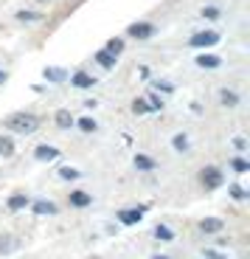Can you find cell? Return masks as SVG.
<instances>
[{"mask_svg":"<svg viewBox=\"0 0 250 259\" xmlns=\"http://www.w3.org/2000/svg\"><path fill=\"white\" fill-rule=\"evenodd\" d=\"M3 127L12 130V133H20V136H28L39 127V118L34 113H12V116L3 121Z\"/></svg>","mask_w":250,"mask_h":259,"instance_id":"obj_1","label":"cell"},{"mask_svg":"<svg viewBox=\"0 0 250 259\" xmlns=\"http://www.w3.org/2000/svg\"><path fill=\"white\" fill-rule=\"evenodd\" d=\"M219 42V34L217 31H197L191 39H188V46L191 48H211Z\"/></svg>","mask_w":250,"mask_h":259,"instance_id":"obj_2","label":"cell"},{"mask_svg":"<svg viewBox=\"0 0 250 259\" xmlns=\"http://www.w3.org/2000/svg\"><path fill=\"white\" fill-rule=\"evenodd\" d=\"M199 181H203V186L206 189H217V186H222V172H219L217 166H206L203 172H199Z\"/></svg>","mask_w":250,"mask_h":259,"instance_id":"obj_3","label":"cell"},{"mask_svg":"<svg viewBox=\"0 0 250 259\" xmlns=\"http://www.w3.org/2000/svg\"><path fill=\"white\" fill-rule=\"evenodd\" d=\"M155 31H158V28H155V23H146V20H143V23H132V26H129V37H135V39H149V37H155Z\"/></svg>","mask_w":250,"mask_h":259,"instance_id":"obj_4","label":"cell"},{"mask_svg":"<svg viewBox=\"0 0 250 259\" xmlns=\"http://www.w3.org/2000/svg\"><path fill=\"white\" fill-rule=\"evenodd\" d=\"M71 84H73V88H79V91H90V88L96 84V79L90 76V73H84V71H76L71 76Z\"/></svg>","mask_w":250,"mask_h":259,"instance_id":"obj_5","label":"cell"},{"mask_svg":"<svg viewBox=\"0 0 250 259\" xmlns=\"http://www.w3.org/2000/svg\"><path fill=\"white\" fill-rule=\"evenodd\" d=\"M141 217H143V208H121L118 211V220L124 226H135V223H141Z\"/></svg>","mask_w":250,"mask_h":259,"instance_id":"obj_6","label":"cell"},{"mask_svg":"<svg viewBox=\"0 0 250 259\" xmlns=\"http://www.w3.org/2000/svg\"><path fill=\"white\" fill-rule=\"evenodd\" d=\"M219 65H222V59L214 57V54H199V57H197V68H206V71H217Z\"/></svg>","mask_w":250,"mask_h":259,"instance_id":"obj_7","label":"cell"},{"mask_svg":"<svg viewBox=\"0 0 250 259\" xmlns=\"http://www.w3.org/2000/svg\"><path fill=\"white\" fill-rule=\"evenodd\" d=\"M68 200H71V206H76V208H87L90 203H93V197H90L87 192H71Z\"/></svg>","mask_w":250,"mask_h":259,"instance_id":"obj_8","label":"cell"},{"mask_svg":"<svg viewBox=\"0 0 250 259\" xmlns=\"http://www.w3.org/2000/svg\"><path fill=\"white\" fill-rule=\"evenodd\" d=\"M222 226H225V223L219 220V217H206V220L199 223V228H203L206 234H217V231H222Z\"/></svg>","mask_w":250,"mask_h":259,"instance_id":"obj_9","label":"cell"},{"mask_svg":"<svg viewBox=\"0 0 250 259\" xmlns=\"http://www.w3.org/2000/svg\"><path fill=\"white\" fill-rule=\"evenodd\" d=\"M34 155H37L39 161H54V158L59 155V149H57V147H48V144H39Z\"/></svg>","mask_w":250,"mask_h":259,"instance_id":"obj_10","label":"cell"},{"mask_svg":"<svg viewBox=\"0 0 250 259\" xmlns=\"http://www.w3.org/2000/svg\"><path fill=\"white\" fill-rule=\"evenodd\" d=\"M17 245H20V240L12 237V234H3V237H0V253H12Z\"/></svg>","mask_w":250,"mask_h":259,"instance_id":"obj_11","label":"cell"},{"mask_svg":"<svg viewBox=\"0 0 250 259\" xmlns=\"http://www.w3.org/2000/svg\"><path fill=\"white\" fill-rule=\"evenodd\" d=\"M31 208H34V214H57L59 211L57 203H51V200H37Z\"/></svg>","mask_w":250,"mask_h":259,"instance_id":"obj_12","label":"cell"},{"mask_svg":"<svg viewBox=\"0 0 250 259\" xmlns=\"http://www.w3.org/2000/svg\"><path fill=\"white\" fill-rule=\"evenodd\" d=\"M219 102L228 104V107H236V104H239V93L231 91V88H222V93H219Z\"/></svg>","mask_w":250,"mask_h":259,"instance_id":"obj_13","label":"cell"},{"mask_svg":"<svg viewBox=\"0 0 250 259\" xmlns=\"http://www.w3.org/2000/svg\"><path fill=\"white\" fill-rule=\"evenodd\" d=\"M116 59L118 57H113L110 51H98L96 54V62L102 65V68H107V71H113V68H116Z\"/></svg>","mask_w":250,"mask_h":259,"instance_id":"obj_14","label":"cell"},{"mask_svg":"<svg viewBox=\"0 0 250 259\" xmlns=\"http://www.w3.org/2000/svg\"><path fill=\"white\" fill-rule=\"evenodd\" d=\"M57 127H59V130H71V127H73V116H71L68 110H59V113H57Z\"/></svg>","mask_w":250,"mask_h":259,"instance_id":"obj_15","label":"cell"},{"mask_svg":"<svg viewBox=\"0 0 250 259\" xmlns=\"http://www.w3.org/2000/svg\"><path fill=\"white\" fill-rule=\"evenodd\" d=\"M45 79L48 82H62V79H68V73L62 68H45Z\"/></svg>","mask_w":250,"mask_h":259,"instance_id":"obj_16","label":"cell"},{"mask_svg":"<svg viewBox=\"0 0 250 259\" xmlns=\"http://www.w3.org/2000/svg\"><path fill=\"white\" fill-rule=\"evenodd\" d=\"M132 110L138 113V116H146V113H152V104H149L146 99H135V102H132Z\"/></svg>","mask_w":250,"mask_h":259,"instance_id":"obj_17","label":"cell"},{"mask_svg":"<svg viewBox=\"0 0 250 259\" xmlns=\"http://www.w3.org/2000/svg\"><path fill=\"white\" fill-rule=\"evenodd\" d=\"M155 166H158V163H155L149 155H138V158H135V169H143V172H149V169H155Z\"/></svg>","mask_w":250,"mask_h":259,"instance_id":"obj_18","label":"cell"},{"mask_svg":"<svg viewBox=\"0 0 250 259\" xmlns=\"http://www.w3.org/2000/svg\"><path fill=\"white\" fill-rule=\"evenodd\" d=\"M104 51H110V54H113V57H118V54H121L124 51V39H107V46H104Z\"/></svg>","mask_w":250,"mask_h":259,"instance_id":"obj_19","label":"cell"},{"mask_svg":"<svg viewBox=\"0 0 250 259\" xmlns=\"http://www.w3.org/2000/svg\"><path fill=\"white\" fill-rule=\"evenodd\" d=\"M28 206V197H23V194H14V197H9V208L12 211H20V208Z\"/></svg>","mask_w":250,"mask_h":259,"instance_id":"obj_20","label":"cell"},{"mask_svg":"<svg viewBox=\"0 0 250 259\" xmlns=\"http://www.w3.org/2000/svg\"><path fill=\"white\" fill-rule=\"evenodd\" d=\"M172 144H174V149H177V152H186V149H188V136H186V133H177Z\"/></svg>","mask_w":250,"mask_h":259,"instance_id":"obj_21","label":"cell"},{"mask_svg":"<svg viewBox=\"0 0 250 259\" xmlns=\"http://www.w3.org/2000/svg\"><path fill=\"white\" fill-rule=\"evenodd\" d=\"M12 152H14V144L9 141L6 136H0V155H3V158H9Z\"/></svg>","mask_w":250,"mask_h":259,"instance_id":"obj_22","label":"cell"},{"mask_svg":"<svg viewBox=\"0 0 250 259\" xmlns=\"http://www.w3.org/2000/svg\"><path fill=\"white\" fill-rule=\"evenodd\" d=\"M17 20H23V23H31V20H42V14H39V12H28V9H23V12H17Z\"/></svg>","mask_w":250,"mask_h":259,"instance_id":"obj_23","label":"cell"},{"mask_svg":"<svg viewBox=\"0 0 250 259\" xmlns=\"http://www.w3.org/2000/svg\"><path fill=\"white\" fill-rule=\"evenodd\" d=\"M79 130H82V133H96V121H93L90 116L79 118Z\"/></svg>","mask_w":250,"mask_h":259,"instance_id":"obj_24","label":"cell"},{"mask_svg":"<svg viewBox=\"0 0 250 259\" xmlns=\"http://www.w3.org/2000/svg\"><path fill=\"white\" fill-rule=\"evenodd\" d=\"M155 237H158V240H172L174 234H172V231H169V228H166V226H158V228H155Z\"/></svg>","mask_w":250,"mask_h":259,"instance_id":"obj_25","label":"cell"},{"mask_svg":"<svg viewBox=\"0 0 250 259\" xmlns=\"http://www.w3.org/2000/svg\"><path fill=\"white\" fill-rule=\"evenodd\" d=\"M203 17H206V20H217L219 17V9L217 6H206V9H203Z\"/></svg>","mask_w":250,"mask_h":259,"instance_id":"obj_26","label":"cell"},{"mask_svg":"<svg viewBox=\"0 0 250 259\" xmlns=\"http://www.w3.org/2000/svg\"><path fill=\"white\" fill-rule=\"evenodd\" d=\"M233 169H236V172H247V169H250V161H244V158H236V161H233Z\"/></svg>","mask_w":250,"mask_h":259,"instance_id":"obj_27","label":"cell"},{"mask_svg":"<svg viewBox=\"0 0 250 259\" xmlns=\"http://www.w3.org/2000/svg\"><path fill=\"white\" fill-rule=\"evenodd\" d=\"M59 175L71 178V181H73V178H79V172H76V169H71V166H62V169H59Z\"/></svg>","mask_w":250,"mask_h":259,"instance_id":"obj_28","label":"cell"},{"mask_svg":"<svg viewBox=\"0 0 250 259\" xmlns=\"http://www.w3.org/2000/svg\"><path fill=\"white\" fill-rule=\"evenodd\" d=\"M155 88H158V91H166V93H172V84H169V82H158Z\"/></svg>","mask_w":250,"mask_h":259,"instance_id":"obj_29","label":"cell"},{"mask_svg":"<svg viewBox=\"0 0 250 259\" xmlns=\"http://www.w3.org/2000/svg\"><path fill=\"white\" fill-rule=\"evenodd\" d=\"M231 192H233V197H236V200H242V197H244V192H242V189H239V186H233Z\"/></svg>","mask_w":250,"mask_h":259,"instance_id":"obj_30","label":"cell"},{"mask_svg":"<svg viewBox=\"0 0 250 259\" xmlns=\"http://www.w3.org/2000/svg\"><path fill=\"white\" fill-rule=\"evenodd\" d=\"M6 82V73H3V68H0V84Z\"/></svg>","mask_w":250,"mask_h":259,"instance_id":"obj_31","label":"cell"},{"mask_svg":"<svg viewBox=\"0 0 250 259\" xmlns=\"http://www.w3.org/2000/svg\"><path fill=\"white\" fill-rule=\"evenodd\" d=\"M37 3H51V0H37Z\"/></svg>","mask_w":250,"mask_h":259,"instance_id":"obj_32","label":"cell"},{"mask_svg":"<svg viewBox=\"0 0 250 259\" xmlns=\"http://www.w3.org/2000/svg\"><path fill=\"white\" fill-rule=\"evenodd\" d=\"M155 259H166V256H155Z\"/></svg>","mask_w":250,"mask_h":259,"instance_id":"obj_33","label":"cell"}]
</instances>
